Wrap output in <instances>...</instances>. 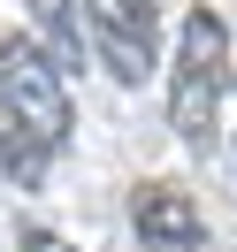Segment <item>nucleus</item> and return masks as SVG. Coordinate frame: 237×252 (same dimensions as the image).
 <instances>
[{"mask_svg":"<svg viewBox=\"0 0 237 252\" xmlns=\"http://www.w3.org/2000/svg\"><path fill=\"white\" fill-rule=\"evenodd\" d=\"M84 54L107 62L115 84H145L161 62V8L153 0H84Z\"/></svg>","mask_w":237,"mask_h":252,"instance_id":"obj_2","label":"nucleus"},{"mask_svg":"<svg viewBox=\"0 0 237 252\" xmlns=\"http://www.w3.org/2000/svg\"><path fill=\"white\" fill-rule=\"evenodd\" d=\"M16 252H77V245H69V237H54V229H23Z\"/></svg>","mask_w":237,"mask_h":252,"instance_id":"obj_7","label":"nucleus"},{"mask_svg":"<svg viewBox=\"0 0 237 252\" xmlns=\"http://www.w3.org/2000/svg\"><path fill=\"white\" fill-rule=\"evenodd\" d=\"M130 221H138V245H145V252H206L199 199H191L176 176H153V184H138V199H130Z\"/></svg>","mask_w":237,"mask_h":252,"instance_id":"obj_4","label":"nucleus"},{"mask_svg":"<svg viewBox=\"0 0 237 252\" xmlns=\"http://www.w3.org/2000/svg\"><path fill=\"white\" fill-rule=\"evenodd\" d=\"M0 107L16 115L46 153L69 145V92H62V69H54L38 46H23V38L0 46Z\"/></svg>","mask_w":237,"mask_h":252,"instance_id":"obj_3","label":"nucleus"},{"mask_svg":"<svg viewBox=\"0 0 237 252\" xmlns=\"http://www.w3.org/2000/svg\"><path fill=\"white\" fill-rule=\"evenodd\" d=\"M31 8V31L38 46H46L54 69H84V16H77V0H23Z\"/></svg>","mask_w":237,"mask_h":252,"instance_id":"obj_5","label":"nucleus"},{"mask_svg":"<svg viewBox=\"0 0 237 252\" xmlns=\"http://www.w3.org/2000/svg\"><path fill=\"white\" fill-rule=\"evenodd\" d=\"M222 84H230V23H222L214 8H191L184 38H176V69H169V130L184 145L214 138Z\"/></svg>","mask_w":237,"mask_h":252,"instance_id":"obj_1","label":"nucleus"},{"mask_svg":"<svg viewBox=\"0 0 237 252\" xmlns=\"http://www.w3.org/2000/svg\"><path fill=\"white\" fill-rule=\"evenodd\" d=\"M46 160H54V153H46V145H38V138H31V130H23L8 107H0V176L31 191L38 176H46Z\"/></svg>","mask_w":237,"mask_h":252,"instance_id":"obj_6","label":"nucleus"}]
</instances>
